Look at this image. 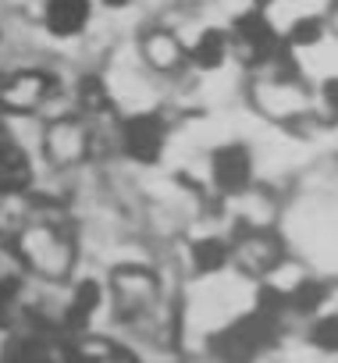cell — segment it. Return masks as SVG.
<instances>
[{
    "instance_id": "6da1fadb",
    "label": "cell",
    "mask_w": 338,
    "mask_h": 363,
    "mask_svg": "<svg viewBox=\"0 0 338 363\" xmlns=\"http://www.w3.org/2000/svg\"><path fill=\"white\" fill-rule=\"evenodd\" d=\"M40 29L54 40H75L89 29L96 4L93 0H36Z\"/></svg>"
},
{
    "instance_id": "7a4b0ae2",
    "label": "cell",
    "mask_w": 338,
    "mask_h": 363,
    "mask_svg": "<svg viewBox=\"0 0 338 363\" xmlns=\"http://www.w3.org/2000/svg\"><path fill=\"white\" fill-rule=\"evenodd\" d=\"M96 8H103V11H125V8H132L135 0H93Z\"/></svg>"
}]
</instances>
